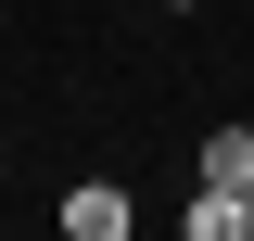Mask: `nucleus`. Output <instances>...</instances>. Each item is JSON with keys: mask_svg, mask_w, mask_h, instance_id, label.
I'll return each mask as SVG.
<instances>
[{"mask_svg": "<svg viewBox=\"0 0 254 241\" xmlns=\"http://www.w3.org/2000/svg\"><path fill=\"white\" fill-rule=\"evenodd\" d=\"M51 229H64V241H140V190L89 165V178H64V203H51Z\"/></svg>", "mask_w": 254, "mask_h": 241, "instance_id": "nucleus-1", "label": "nucleus"}, {"mask_svg": "<svg viewBox=\"0 0 254 241\" xmlns=\"http://www.w3.org/2000/svg\"><path fill=\"white\" fill-rule=\"evenodd\" d=\"M190 178L254 190V115H216V127H203V140H190Z\"/></svg>", "mask_w": 254, "mask_h": 241, "instance_id": "nucleus-2", "label": "nucleus"}, {"mask_svg": "<svg viewBox=\"0 0 254 241\" xmlns=\"http://www.w3.org/2000/svg\"><path fill=\"white\" fill-rule=\"evenodd\" d=\"M178 229H190V241H254V190H216V178H203V190L178 203Z\"/></svg>", "mask_w": 254, "mask_h": 241, "instance_id": "nucleus-3", "label": "nucleus"}, {"mask_svg": "<svg viewBox=\"0 0 254 241\" xmlns=\"http://www.w3.org/2000/svg\"><path fill=\"white\" fill-rule=\"evenodd\" d=\"M153 13H178V26H190V13H216V0H153Z\"/></svg>", "mask_w": 254, "mask_h": 241, "instance_id": "nucleus-4", "label": "nucleus"}]
</instances>
